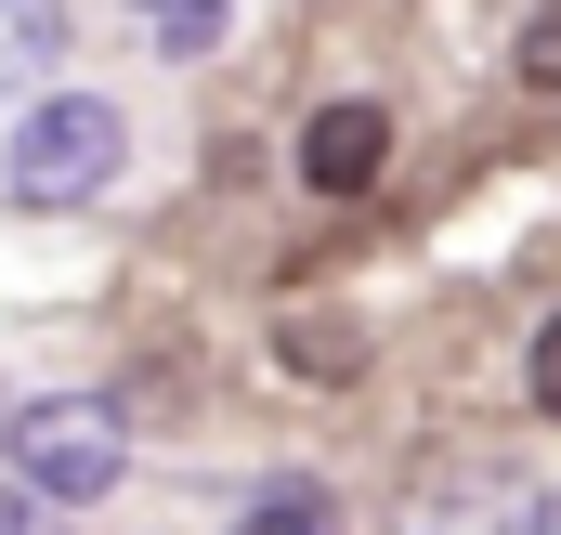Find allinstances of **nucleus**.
Segmentation results:
<instances>
[{"label":"nucleus","instance_id":"obj_1","mask_svg":"<svg viewBox=\"0 0 561 535\" xmlns=\"http://www.w3.org/2000/svg\"><path fill=\"white\" fill-rule=\"evenodd\" d=\"M131 170V118L105 105V92H39L13 144H0V183L26 196V209H92L105 183Z\"/></svg>","mask_w":561,"mask_h":535},{"label":"nucleus","instance_id":"obj_2","mask_svg":"<svg viewBox=\"0 0 561 535\" xmlns=\"http://www.w3.org/2000/svg\"><path fill=\"white\" fill-rule=\"evenodd\" d=\"M13 483H39L53 510H92V497H118L131 483V418L105 392H53V405H13Z\"/></svg>","mask_w":561,"mask_h":535},{"label":"nucleus","instance_id":"obj_3","mask_svg":"<svg viewBox=\"0 0 561 535\" xmlns=\"http://www.w3.org/2000/svg\"><path fill=\"white\" fill-rule=\"evenodd\" d=\"M379 170H392V105H353V92L313 105V132H300V183L313 196H366Z\"/></svg>","mask_w":561,"mask_h":535},{"label":"nucleus","instance_id":"obj_4","mask_svg":"<svg viewBox=\"0 0 561 535\" xmlns=\"http://www.w3.org/2000/svg\"><path fill=\"white\" fill-rule=\"evenodd\" d=\"M66 39H79L66 0H0V92H39V79L66 66Z\"/></svg>","mask_w":561,"mask_h":535},{"label":"nucleus","instance_id":"obj_5","mask_svg":"<svg viewBox=\"0 0 561 535\" xmlns=\"http://www.w3.org/2000/svg\"><path fill=\"white\" fill-rule=\"evenodd\" d=\"M144 53H170V66H196V53H222V26H236V0H131Z\"/></svg>","mask_w":561,"mask_h":535},{"label":"nucleus","instance_id":"obj_6","mask_svg":"<svg viewBox=\"0 0 561 535\" xmlns=\"http://www.w3.org/2000/svg\"><path fill=\"white\" fill-rule=\"evenodd\" d=\"M236 535H340V523H327V497H313V483H275V497H249V510H236Z\"/></svg>","mask_w":561,"mask_h":535},{"label":"nucleus","instance_id":"obj_7","mask_svg":"<svg viewBox=\"0 0 561 535\" xmlns=\"http://www.w3.org/2000/svg\"><path fill=\"white\" fill-rule=\"evenodd\" d=\"M510 79H523V92H561V0H536V13H523V53H510Z\"/></svg>","mask_w":561,"mask_h":535},{"label":"nucleus","instance_id":"obj_8","mask_svg":"<svg viewBox=\"0 0 561 535\" xmlns=\"http://www.w3.org/2000/svg\"><path fill=\"white\" fill-rule=\"evenodd\" d=\"M0 535H66V510H53L39 483H0Z\"/></svg>","mask_w":561,"mask_h":535},{"label":"nucleus","instance_id":"obj_9","mask_svg":"<svg viewBox=\"0 0 561 535\" xmlns=\"http://www.w3.org/2000/svg\"><path fill=\"white\" fill-rule=\"evenodd\" d=\"M523 392H536V405H549V418H561V314H549V327H536V366H523Z\"/></svg>","mask_w":561,"mask_h":535},{"label":"nucleus","instance_id":"obj_10","mask_svg":"<svg viewBox=\"0 0 561 535\" xmlns=\"http://www.w3.org/2000/svg\"><path fill=\"white\" fill-rule=\"evenodd\" d=\"M419 535H496V510H483V497H470V510H457V497H431Z\"/></svg>","mask_w":561,"mask_h":535},{"label":"nucleus","instance_id":"obj_11","mask_svg":"<svg viewBox=\"0 0 561 535\" xmlns=\"http://www.w3.org/2000/svg\"><path fill=\"white\" fill-rule=\"evenodd\" d=\"M536 535H561V483H549V497H536Z\"/></svg>","mask_w":561,"mask_h":535},{"label":"nucleus","instance_id":"obj_12","mask_svg":"<svg viewBox=\"0 0 561 535\" xmlns=\"http://www.w3.org/2000/svg\"><path fill=\"white\" fill-rule=\"evenodd\" d=\"M0 444H13V405H0Z\"/></svg>","mask_w":561,"mask_h":535}]
</instances>
